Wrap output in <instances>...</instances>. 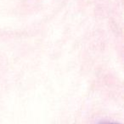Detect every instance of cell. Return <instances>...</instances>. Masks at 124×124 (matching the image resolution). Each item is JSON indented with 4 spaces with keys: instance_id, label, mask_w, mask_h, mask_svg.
<instances>
[{
    "instance_id": "6da1fadb",
    "label": "cell",
    "mask_w": 124,
    "mask_h": 124,
    "mask_svg": "<svg viewBox=\"0 0 124 124\" xmlns=\"http://www.w3.org/2000/svg\"><path fill=\"white\" fill-rule=\"evenodd\" d=\"M104 124H118V123H104Z\"/></svg>"
}]
</instances>
